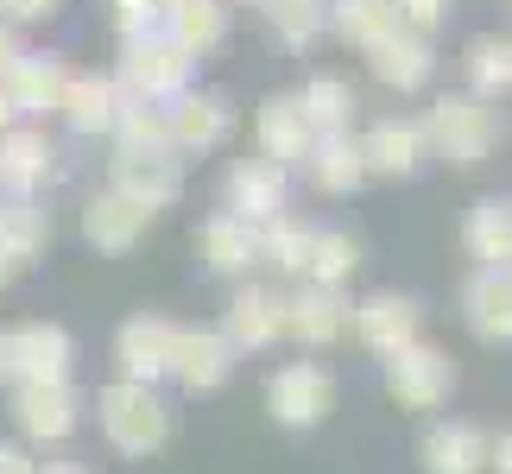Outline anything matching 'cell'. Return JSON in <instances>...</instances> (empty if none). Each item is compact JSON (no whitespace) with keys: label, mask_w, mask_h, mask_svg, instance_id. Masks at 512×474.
Instances as JSON below:
<instances>
[{"label":"cell","mask_w":512,"mask_h":474,"mask_svg":"<svg viewBox=\"0 0 512 474\" xmlns=\"http://www.w3.org/2000/svg\"><path fill=\"white\" fill-rule=\"evenodd\" d=\"M64 13V0H0V26H45V19Z\"/></svg>","instance_id":"39"},{"label":"cell","mask_w":512,"mask_h":474,"mask_svg":"<svg viewBox=\"0 0 512 474\" xmlns=\"http://www.w3.org/2000/svg\"><path fill=\"white\" fill-rule=\"evenodd\" d=\"M361 158H367V177H411L430 158L424 121H411V114H386V121H373L361 133Z\"/></svg>","instance_id":"19"},{"label":"cell","mask_w":512,"mask_h":474,"mask_svg":"<svg viewBox=\"0 0 512 474\" xmlns=\"http://www.w3.org/2000/svg\"><path fill=\"white\" fill-rule=\"evenodd\" d=\"M0 386H7V329H0Z\"/></svg>","instance_id":"45"},{"label":"cell","mask_w":512,"mask_h":474,"mask_svg":"<svg viewBox=\"0 0 512 474\" xmlns=\"http://www.w3.org/2000/svg\"><path fill=\"white\" fill-rule=\"evenodd\" d=\"M222 203L228 215H241L247 228H266V222H279L285 203H291V171L285 165H272V158H234L228 177H222Z\"/></svg>","instance_id":"7"},{"label":"cell","mask_w":512,"mask_h":474,"mask_svg":"<svg viewBox=\"0 0 512 474\" xmlns=\"http://www.w3.org/2000/svg\"><path fill=\"white\" fill-rule=\"evenodd\" d=\"M266 26L279 32L291 51H310L329 32V0H266Z\"/></svg>","instance_id":"35"},{"label":"cell","mask_w":512,"mask_h":474,"mask_svg":"<svg viewBox=\"0 0 512 474\" xmlns=\"http://www.w3.org/2000/svg\"><path fill=\"white\" fill-rule=\"evenodd\" d=\"M304 177L323 196H348L367 184V158H361V133H317L304 152Z\"/></svg>","instance_id":"25"},{"label":"cell","mask_w":512,"mask_h":474,"mask_svg":"<svg viewBox=\"0 0 512 474\" xmlns=\"http://www.w3.org/2000/svg\"><path fill=\"white\" fill-rule=\"evenodd\" d=\"M0 196H7V184H0Z\"/></svg>","instance_id":"48"},{"label":"cell","mask_w":512,"mask_h":474,"mask_svg":"<svg viewBox=\"0 0 512 474\" xmlns=\"http://www.w3.org/2000/svg\"><path fill=\"white\" fill-rule=\"evenodd\" d=\"M57 177V146L45 127L19 121L0 133V184H7V196H38Z\"/></svg>","instance_id":"17"},{"label":"cell","mask_w":512,"mask_h":474,"mask_svg":"<svg viewBox=\"0 0 512 474\" xmlns=\"http://www.w3.org/2000/svg\"><path fill=\"white\" fill-rule=\"evenodd\" d=\"M310 222H298V215H279V222H266L260 228V266L272 272H285V279H304V266H310Z\"/></svg>","instance_id":"33"},{"label":"cell","mask_w":512,"mask_h":474,"mask_svg":"<svg viewBox=\"0 0 512 474\" xmlns=\"http://www.w3.org/2000/svg\"><path fill=\"white\" fill-rule=\"evenodd\" d=\"M196 253H203L209 272H222V279H247L253 266H260V228H247L241 215L215 209L203 228H196Z\"/></svg>","instance_id":"21"},{"label":"cell","mask_w":512,"mask_h":474,"mask_svg":"<svg viewBox=\"0 0 512 474\" xmlns=\"http://www.w3.org/2000/svg\"><path fill=\"white\" fill-rule=\"evenodd\" d=\"M487 468H494V474H512V437L487 443Z\"/></svg>","instance_id":"42"},{"label":"cell","mask_w":512,"mask_h":474,"mask_svg":"<svg viewBox=\"0 0 512 474\" xmlns=\"http://www.w3.org/2000/svg\"><path fill=\"white\" fill-rule=\"evenodd\" d=\"M114 83H121L127 102H152L165 108L184 89H196V57H184L165 32L146 38H121V64H114Z\"/></svg>","instance_id":"3"},{"label":"cell","mask_w":512,"mask_h":474,"mask_svg":"<svg viewBox=\"0 0 512 474\" xmlns=\"http://www.w3.org/2000/svg\"><path fill=\"white\" fill-rule=\"evenodd\" d=\"M38 474H89V468H76V462H51V468H38Z\"/></svg>","instance_id":"44"},{"label":"cell","mask_w":512,"mask_h":474,"mask_svg":"<svg viewBox=\"0 0 512 474\" xmlns=\"http://www.w3.org/2000/svg\"><path fill=\"white\" fill-rule=\"evenodd\" d=\"M348 335L367 354H380V361H386V354H399V348H411L424 335V310H418V298H405V291H373V298L354 304Z\"/></svg>","instance_id":"9"},{"label":"cell","mask_w":512,"mask_h":474,"mask_svg":"<svg viewBox=\"0 0 512 474\" xmlns=\"http://www.w3.org/2000/svg\"><path fill=\"white\" fill-rule=\"evenodd\" d=\"M171 348H177V323L159 310L127 316L121 335H114V361H121V380L133 386H159L171 380Z\"/></svg>","instance_id":"11"},{"label":"cell","mask_w":512,"mask_h":474,"mask_svg":"<svg viewBox=\"0 0 512 474\" xmlns=\"http://www.w3.org/2000/svg\"><path fill=\"white\" fill-rule=\"evenodd\" d=\"M253 140H260V158H272V165L291 171V165H304V152H310L317 133L304 127V114H298L291 95H266L260 114H253Z\"/></svg>","instance_id":"27"},{"label":"cell","mask_w":512,"mask_h":474,"mask_svg":"<svg viewBox=\"0 0 512 474\" xmlns=\"http://www.w3.org/2000/svg\"><path fill=\"white\" fill-rule=\"evenodd\" d=\"M506 51H512V38H506Z\"/></svg>","instance_id":"49"},{"label":"cell","mask_w":512,"mask_h":474,"mask_svg":"<svg viewBox=\"0 0 512 474\" xmlns=\"http://www.w3.org/2000/svg\"><path fill=\"white\" fill-rule=\"evenodd\" d=\"M348 316H354V304H348L342 285H310V279H298V285L285 291V335H298L304 348L342 342V335H348Z\"/></svg>","instance_id":"12"},{"label":"cell","mask_w":512,"mask_h":474,"mask_svg":"<svg viewBox=\"0 0 512 474\" xmlns=\"http://www.w3.org/2000/svg\"><path fill=\"white\" fill-rule=\"evenodd\" d=\"M146 228H152V209H140L133 196L108 190V184L83 203V241L95 253H133L146 241Z\"/></svg>","instance_id":"18"},{"label":"cell","mask_w":512,"mask_h":474,"mask_svg":"<svg viewBox=\"0 0 512 474\" xmlns=\"http://www.w3.org/2000/svg\"><path fill=\"white\" fill-rule=\"evenodd\" d=\"M367 70L380 76L386 89H399V95H411V89H424L430 83V70H437V51H430V38H418V32H386L380 45H367Z\"/></svg>","instance_id":"24"},{"label":"cell","mask_w":512,"mask_h":474,"mask_svg":"<svg viewBox=\"0 0 512 474\" xmlns=\"http://www.w3.org/2000/svg\"><path fill=\"white\" fill-rule=\"evenodd\" d=\"M159 32H165L184 57L222 51V38H228V0H165Z\"/></svg>","instance_id":"26"},{"label":"cell","mask_w":512,"mask_h":474,"mask_svg":"<svg viewBox=\"0 0 512 474\" xmlns=\"http://www.w3.org/2000/svg\"><path fill=\"white\" fill-rule=\"evenodd\" d=\"M108 7H114L121 38H146V32H159V19H165V0H108Z\"/></svg>","instance_id":"37"},{"label":"cell","mask_w":512,"mask_h":474,"mask_svg":"<svg viewBox=\"0 0 512 474\" xmlns=\"http://www.w3.org/2000/svg\"><path fill=\"white\" fill-rule=\"evenodd\" d=\"M449 7H456V0H392V13H399V26L405 32H418V38H430L449 19Z\"/></svg>","instance_id":"38"},{"label":"cell","mask_w":512,"mask_h":474,"mask_svg":"<svg viewBox=\"0 0 512 474\" xmlns=\"http://www.w3.org/2000/svg\"><path fill=\"white\" fill-rule=\"evenodd\" d=\"M108 190L133 196L140 209H171L177 196H184V158H177L171 146L159 152H133V146H114V171H108Z\"/></svg>","instance_id":"8"},{"label":"cell","mask_w":512,"mask_h":474,"mask_svg":"<svg viewBox=\"0 0 512 474\" xmlns=\"http://www.w3.org/2000/svg\"><path fill=\"white\" fill-rule=\"evenodd\" d=\"M7 127H19V114H13V102H7V89H0V133Z\"/></svg>","instance_id":"43"},{"label":"cell","mask_w":512,"mask_h":474,"mask_svg":"<svg viewBox=\"0 0 512 474\" xmlns=\"http://www.w3.org/2000/svg\"><path fill=\"white\" fill-rule=\"evenodd\" d=\"M7 285H13V266H7V260H0V291H7Z\"/></svg>","instance_id":"46"},{"label":"cell","mask_w":512,"mask_h":474,"mask_svg":"<svg viewBox=\"0 0 512 474\" xmlns=\"http://www.w3.org/2000/svg\"><path fill=\"white\" fill-rule=\"evenodd\" d=\"M487 443H494L487 430L462 424V418H443V424L424 430L418 462H424V474H487Z\"/></svg>","instance_id":"23"},{"label":"cell","mask_w":512,"mask_h":474,"mask_svg":"<svg viewBox=\"0 0 512 474\" xmlns=\"http://www.w3.org/2000/svg\"><path fill=\"white\" fill-rule=\"evenodd\" d=\"M51 241V209L38 196H0V260L13 272L32 266Z\"/></svg>","instance_id":"28"},{"label":"cell","mask_w":512,"mask_h":474,"mask_svg":"<svg viewBox=\"0 0 512 474\" xmlns=\"http://www.w3.org/2000/svg\"><path fill=\"white\" fill-rule=\"evenodd\" d=\"M19 57H26V45H19V32H13V26H0V76H7V70L19 64Z\"/></svg>","instance_id":"41"},{"label":"cell","mask_w":512,"mask_h":474,"mask_svg":"<svg viewBox=\"0 0 512 474\" xmlns=\"http://www.w3.org/2000/svg\"><path fill=\"white\" fill-rule=\"evenodd\" d=\"M234 102L222 89H184L177 102H165V127H171V152L184 158V152H215V146H228V133H234Z\"/></svg>","instance_id":"10"},{"label":"cell","mask_w":512,"mask_h":474,"mask_svg":"<svg viewBox=\"0 0 512 474\" xmlns=\"http://www.w3.org/2000/svg\"><path fill=\"white\" fill-rule=\"evenodd\" d=\"M329 32L342 38V45H380L386 32H399V13H392V0H329Z\"/></svg>","instance_id":"31"},{"label":"cell","mask_w":512,"mask_h":474,"mask_svg":"<svg viewBox=\"0 0 512 474\" xmlns=\"http://www.w3.org/2000/svg\"><path fill=\"white\" fill-rule=\"evenodd\" d=\"M70 367H76V342L64 323L32 316V323L7 329V380L13 386H64Z\"/></svg>","instance_id":"4"},{"label":"cell","mask_w":512,"mask_h":474,"mask_svg":"<svg viewBox=\"0 0 512 474\" xmlns=\"http://www.w3.org/2000/svg\"><path fill=\"white\" fill-rule=\"evenodd\" d=\"M234 342L222 329H177V348H171V380L184 386V392H215V386H228V373H234Z\"/></svg>","instance_id":"16"},{"label":"cell","mask_w":512,"mask_h":474,"mask_svg":"<svg viewBox=\"0 0 512 474\" xmlns=\"http://www.w3.org/2000/svg\"><path fill=\"white\" fill-rule=\"evenodd\" d=\"M64 83H70V64L57 51H26L7 76H0V89H7V102H13L19 121H45V114H57Z\"/></svg>","instance_id":"15"},{"label":"cell","mask_w":512,"mask_h":474,"mask_svg":"<svg viewBox=\"0 0 512 474\" xmlns=\"http://www.w3.org/2000/svg\"><path fill=\"white\" fill-rule=\"evenodd\" d=\"M424 146L449 158V165H481L487 152L500 146V108L494 102H481V95H437L424 114Z\"/></svg>","instance_id":"2"},{"label":"cell","mask_w":512,"mask_h":474,"mask_svg":"<svg viewBox=\"0 0 512 474\" xmlns=\"http://www.w3.org/2000/svg\"><path fill=\"white\" fill-rule=\"evenodd\" d=\"M0 474H38L32 449H26V443H0Z\"/></svg>","instance_id":"40"},{"label":"cell","mask_w":512,"mask_h":474,"mask_svg":"<svg viewBox=\"0 0 512 474\" xmlns=\"http://www.w3.org/2000/svg\"><path fill=\"white\" fill-rule=\"evenodd\" d=\"M13 424L26 443H64L83 424V392L64 386H13Z\"/></svg>","instance_id":"14"},{"label":"cell","mask_w":512,"mask_h":474,"mask_svg":"<svg viewBox=\"0 0 512 474\" xmlns=\"http://www.w3.org/2000/svg\"><path fill=\"white\" fill-rule=\"evenodd\" d=\"M121 108H127L121 83H114V76H95V70H70L64 102H57V114L70 121V133H114Z\"/></svg>","instance_id":"22"},{"label":"cell","mask_w":512,"mask_h":474,"mask_svg":"<svg viewBox=\"0 0 512 474\" xmlns=\"http://www.w3.org/2000/svg\"><path fill=\"white\" fill-rule=\"evenodd\" d=\"M253 7H266V0H253Z\"/></svg>","instance_id":"47"},{"label":"cell","mask_w":512,"mask_h":474,"mask_svg":"<svg viewBox=\"0 0 512 474\" xmlns=\"http://www.w3.org/2000/svg\"><path fill=\"white\" fill-rule=\"evenodd\" d=\"M266 411L285 430H317L329 411H336V373L323 361H285L266 380Z\"/></svg>","instance_id":"5"},{"label":"cell","mask_w":512,"mask_h":474,"mask_svg":"<svg viewBox=\"0 0 512 474\" xmlns=\"http://www.w3.org/2000/svg\"><path fill=\"white\" fill-rule=\"evenodd\" d=\"M95 418H102V437L121 456H159L171 443V405H165L159 386L114 380V386L95 392Z\"/></svg>","instance_id":"1"},{"label":"cell","mask_w":512,"mask_h":474,"mask_svg":"<svg viewBox=\"0 0 512 474\" xmlns=\"http://www.w3.org/2000/svg\"><path fill=\"white\" fill-rule=\"evenodd\" d=\"M114 146H133V152H159V146H171L165 108H152V102H127V108H121V121H114Z\"/></svg>","instance_id":"36"},{"label":"cell","mask_w":512,"mask_h":474,"mask_svg":"<svg viewBox=\"0 0 512 474\" xmlns=\"http://www.w3.org/2000/svg\"><path fill=\"white\" fill-rule=\"evenodd\" d=\"M222 335L234 342V354H266L272 342H285V291L241 279V291L228 298Z\"/></svg>","instance_id":"13"},{"label":"cell","mask_w":512,"mask_h":474,"mask_svg":"<svg viewBox=\"0 0 512 474\" xmlns=\"http://www.w3.org/2000/svg\"><path fill=\"white\" fill-rule=\"evenodd\" d=\"M291 102H298V114H304L310 133H354V108H361V95H354L348 76L317 70L298 95H291Z\"/></svg>","instance_id":"29"},{"label":"cell","mask_w":512,"mask_h":474,"mask_svg":"<svg viewBox=\"0 0 512 474\" xmlns=\"http://www.w3.org/2000/svg\"><path fill=\"white\" fill-rule=\"evenodd\" d=\"M462 70H468V95L500 102V95L512 89V51H506V38H475V45L462 51Z\"/></svg>","instance_id":"34"},{"label":"cell","mask_w":512,"mask_h":474,"mask_svg":"<svg viewBox=\"0 0 512 474\" xmlns=\"http://www.w3.org/2000/svg\"><path fill=\"white\" fill-rule=\"evenodd\" d=\"M462 247L475 266H512V203L506 196H481L462 215Z\"/></svg>","instance_id":"30"},{"label":"cell","mask_w":512,"mask_h":474,"mask_svg":"<svg viewBox=\"0 0 512 474\" xmlns=\"http://www.w3.org/2000/svg\"><path fill=\"white\" fill-rule=\"evenodd\" d=\"M361 272V241H354L348 228H317L310 234V266H304V279L310 285H342Z\"/></svg>","instance_id":"32"},{"label":"cell","mask_w":512,"mask_h":474,"mask_svg":"<svg viewBox=\"0 0 512 474\" xmlns=\"http://www.w3.org/2000/svg\"><path fill=\"white\" fill-rule=\"evenodd\" d=\"M386 392L405 411L449 405V392H456V361H449V348H437V342H424V335H418L411 348L386 354Z\"/></svg>","instance_id":"6"},{"label":"cell","mask_w":512,"mask_h":474,"mask_svg":"<svg viewBox=\"0 0 512 474\" xmlns=\"http://www.w3.org/2000/svg\"><path fill=\"white\" fill-rule=\"evenodd\" d=\"M462 323L481 342H512V266H475L462 285Z\"/></svg>","instance_id":"20"}]
</instances>
